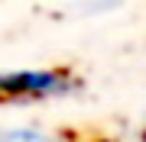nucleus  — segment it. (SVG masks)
Here are the masks:
<instances>
[{
  "label": "nucleus",
  "mask_w": 146,
  "mask_h": 142,
  "mask_svg": "<svg viewBox=\"0 0 146 142\" xmlns=\"http://www.w3.org/2000/svg\"><path fill=\"white\" fill-rule=\"evenodd\" d=\"M78 90V81L65 71H3L0 94L3 97H65Z\"/></svg>",
  "instance_id": "nucleus-1"
},
{
  "label": "nucleus",
  "mask_w": 146,
  "mask_h": 142,
  "mask_svg": "<svg viewBox=\"0 0 146 142\" xmlns=\"http://www.w3.org/2000/svg\"><path fill=\"white\" fill-rule=\"evenodd\" d=\"M0 142H58V139L36 126H10V129H0Z\"/></svg>",
  "instance_id": "nucleus-2"
}]
</instances>
